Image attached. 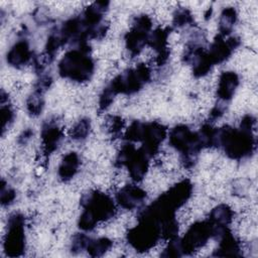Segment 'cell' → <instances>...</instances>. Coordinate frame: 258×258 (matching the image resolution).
Segmentation results:
<instances>
[{
	"label": "cell",
	"instance_id": "obj_19",
	"mask_svg": "<svg viewBox=\"0 0 258 258\" xmlns=\"http://www.w3.org/2000/svg\"><path fill=\"white\" fill-rule=\"evenodd\" d=\"M90 239L91 238L88 237L85 233H78L74 235L71 242V251L73 253H79L83 250H86Z\"/></svg>",
	"mask_w": 258,
	"mask_h": 258
},
{
	"label": "cell",
	"instance_id": "obj_2",
	"mask_svg": "<svg viewBox=\"0 0 258 258\" xmlns=\"http://www.w3.org/2000/svg\"><path fill=\"white\" fill-rule=\"evenodd\" d=\"M3 249L9 257L21 256L25 251V219L19 213L8 218Z\"/></svg>",
	"mask_w": 258,
	"mask_h": 258
},
{
	"label": "cell",
	"instance_id": "obj_9",
	"mask_svg": "<svg viewBox=\"0 0 258 258\" xmlns=\"http://www.w3.org/2000/svg\"><path fill=\"white\" fill-rule=\"evenodd\" d=\"M61 129L54 123H47L41 129L42 146L45 153H51L57 149L62 140Z\"/></svg>",
	"mask_w": 258,
	"mask_h": 258
},
{
	"label": "cell",
	"instance_id": "obj_8",
	"mask_svg": "<svg viewBox=\"0 0 258 258\" xmlns=\"http://www.w3.org/2000/svg\"><path fill=\"white\" fill-rule=\"evenodd\" d=\"M239 86V77L235 72L227 71L223 72L218 81L217 95L220 101L227 103L235 95V92Z\"/></svg>",
	"mask_w": 258,
	"mask_h": 258
},
{
	"label": "cell",
	"instance_id": "obj_4",
	"mask_svg": "<svg viewBox=\"0 0 258 258\" xmlns=\"http://www.w3.org/2000/svg\"><path fill=\"white\" fill-rule=\"evenodd\" d=\"M212 238H215L214 227L209 221L195 223L180 239L183 255L191 254L203 248Z\"/></svg>",
	"mask_w": 258,
	"mask_h": 258
},
{
	"label": "cell",
	"instance_id": "obj_10",
	"mask_svg": "<svg viewBox=\"0 0 258 258\" xmlns=\"http://www.w3.org/2000/svg\"><path fill=\"white\" fill-rule=\"evenodd\" d=\"M219 246L215 250L214 255L220 257L241 256V247L239 241L227 229L219 238Z\"/></svg>",
	"mask_w": 258,
	"mask_h": 258
},
{
	"label": "cell",
	"instance_id": "obj_17",
	"mask_svg": "<svg viewBox=\"0 0 258 258\" xmlns=\"http://www.w3.org/2000/svg\"><path fill=\"white\" fill-rule=\"evenodd\" d=\"M162 257H180L183 256L182 247L180 243V239L177 237L168 240L166 247L164 248L163 252L161 253Z\"/></svg>",
	"mask_w": 258,
	"mask_h": 258
},
{
	"label": "cell",
	"instance_id": "obj_7",
	"mask_svg": "<svg viewBox=\"0 0 258 258\" xmlns=\"http://www.w3.org/2000/svg\"><path fill=\"white\" fill-rule=\"evenodd\" d=\"M32 52L30 50V46L28 41L25 38L17 40L7 51L6 60L11 67L14 68H22L27 64L30 59Z\"/></svg>",
	"mask_w": 258,
	"mask_h": 258
},
{
	"label": "cell",
	"instance_id": "obj_15",
	"mask_svg": "<svg viewBox=\"0 0 258 258\" xmlns=\"http://www.w3.org/2000/svg\"><path fill=\"white\" fill-rule=\"evenodd\" d=\"M44 107V100L42 97V91L35 90L26 101L27 111L32 116H37L41 114Z\"/></svg>",
	"mask_w": 258,
	"mask_h": 258
},
{
	"label": "cell",
	"instance_id": "obj_14",
	"mask_svg": "<svg viewBox=\"0 0 258 258\" xmlns=\"http://www.w3.org/2000/svg\"><path fill=\"white\" fill-rule=\"evenodd\" d=\"M113 246V241L108 237H100L97 239H90L87 246V252L92 257L103 256Z\"/></svg>",
	"mask_w": 258,
	"mask_h": 258
},
{
	"label": "cell",
	"instance_id": "obj_18",
	"mask_svg": "<svg viewBox=\"0 0 258 258\" xmlns=\"http://www.w3.org/2000/svg\"><path fill=\"white\" fill-rule=\"evenodd\" d=\"M194 17L189 10L185 8H179L173 14V24L177 27H184L192 23Z\"/></svg>",
	"mask_w": 258,
	"mask_h": 258
},
{
	"label": "cell",
	"instance_id": "obj_22",
	"mask_svg": "<svg viewBox=\"0 0 258 258\" xmlns=\"http://www.w3.org/2000/svg\"><path fill=\"white\" fill-rule=\"evenodd\" d=\"M32 134H33V132H32L31 129H26V130H24V131L22 132V134L19 136V139H18L19 142L22 143V144L26 143L28 140H30V138L32 137Z\"/></svg>",
	"mask_w": 258,
	"mask_h": 258
},
{
	"label": "cell",
	"instance_id": "obj_3",
	"mask_svg": "<svg viewBox=\"0 0 258 258\" xmlns=\"http://www.w3.org/2000/svg\"><path fill=\"white\" fill-rule=\"evenodd\" d=\"M83 211H86L99 222L108 221L115 216L116 207L114 201L105 192L93 190L85 194L81 200Z\"/></svg>",
	"mask_w": 258,
	"mask_h": 258
},
{
	"label": "cell",
	"instance_id": "obj_6",
	"mask_svg": "<svg viewBox=\"0 0 258 258\" xmlns=\"http://www.w3.org/2000/svg\"><path fill=\"white\" fill-rule=\"evenodd\" d=\"M240 40L237 37H230L225 39L223 36L218 35L214 42L211 44L208 54L213 62V64L222 63L227 60L232 54L233 50L239 45Z\"/></svg>",
	"mask_w": 258,
	"mask_h": 258
},
{
	"label": "cell",
	"instance_id": "obj_11",
	"mask_svg": "<svg viewBox=\"0 0 258 258\" xmlns=\"http://www.w3.org/2000/svg\"><path fill=\"white\" fill-rule=\"evenodd\" d=\"M233 220V210L226 204H221L215 207L211 213L209 222L216 229H226Z\"/></svg>",
	"mask_w": 258,
	"mask_h": 258
},
{
	"label": "cell",
	"instance_id": "obj_21",
	"mask_svg": "<svg viewBox=\"0 0 258 258\" xmlns=\"http://www.w3.org/2000/svg\"><path fill=\"white\" fill-rule=\"evenodd\" d=\"M14 111L10 105L2 104L1 107V119H2V134H4L5 130L13 123L14 120Z\"/></svg>",
	"mask_w": 258,
	"mask_h": 258
},
{
	"label": "cell",
	"instance_id": "obj_16",
	"mask_svg": "<svg viewBox=\"0 0 258 258\" xmlns=\"http://www.w3.org/2000/svg\"><path fill=\"white\" fill-rule=\"evenodd\" d=\"M90 130H91L90 120L87 118H83L73 126L71 131V136L74 140L83 141L90 134Z\"/></svg>",
	"mask_w": 258,
	"mask_h": 258
},
{
	"label": "cell",
	"instance_id": "obj_1",
	"mask_svg": "<svg viewBox=\"0 0 258 258\" xmlns=\"http://www.w3.org/2000/svg\"><path fill=\"white\" fill-rule=\"evenodd\" d=\"M87 42L78 43V46L69 50L58 62V74L63 78L77 83L88 82L95 70V63L89 54Z\"/></svg>",
	"mask_w": 258,
	"mask_h": 258
},
{
	"label": "cell",
	"instance_id": "obj_12",
	"mask_svg": "<svg viewBox=\"0 0 258 258\" xmlns=\"http://www.w3.org/2000/svg\"><path fill=\"white\" fill-rule=\"evenodd\" d=\"M79 166H80L79 155L76 152H69L61 159L57 169V174L63 181L70 180L78 172Z\"/></svg>",
	"mask_w": 258,
	"mask_h": 258
},
{
	"label": "cell",
	"instance_id": "obj_13",
	"mask_svg": "<svg viewBox=\"0 0 258 258\" xmlns=\"http://www.w3.org/2000/svg\"><path fill=\"white\" fill-rule=\"evenodd\" d=\"M237 20V13L235 8L228 7L225 8L219 18V31L221 36H227L229 35Z\"/></svg>",
	"mask_w": 258,
	"mask_h": 258
},
{
	"label": "cell",
	"instance_id": "obj_5",
	"mask_svg": "<svg viewBox=\"0 0 258 258\" xmlns=\"http://www.w3.org/2000/svg\"><path fill=\"white\" fill-rule=\"evenodd\" d=\"M146 191L136 184L122 186L116 195L117 204L125 210H135L139 208L146 199Z\"/></svg>",
	"mask_w": 258,
	"mask_h": 258
},
{
	"label": "cell",
	"instance_id": "obj_20",
	"mask_svg": "<svg viewBox=\"0 0 258 258\" xmlns=\"http://www.w3.org/2000/svg\"><path fill=\"white\" fill-rule=\"evenodd\" d=\"M16 198V191L4 179L1 181L0 200L2 206H10Z\"/></svg>",
	"mask_w": 258,
	"mask_h": 258
}]
</instances>
